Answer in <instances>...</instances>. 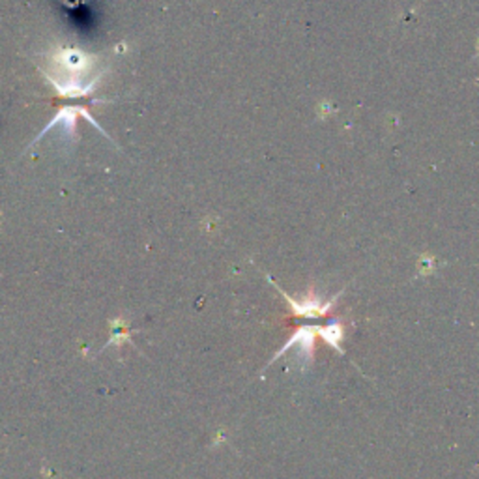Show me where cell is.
Wrapping results in <instances>:
<instances>
[{"mask_svg": "<svg viewBox=\"0 0 479 479\" xmlns=\"http://www.w3.org/2000/svg\"><path fill=\"white\" fill-rule=\"evenodd\" d=\"M315 333H317V326H302L294 335L286 341V344L283 349L279 350L277 354L270 360L268 367L272 365L277 358H281L285 352H289V349L292 346H298V360L300 363L304 365V369L307 367V363L313 360V344H315Z\"/></svg>", "mask_w": 479, "mask_h": 479, "instance_id": "obj_1", "label": "cell"}, {"mask_svg": "<svg viewBox=\"0 0 479 479\" xmlns=\"http://www.w3.org/2000/svg\"><path fill=\"white\" fill-rule=\"evenodd\" d=\"M268 281L272 283L275 289H277L279 292H281V296L291 304V307H292V311L296 313L298 317H304V318H320V317H324L326 313L330 311L331 307H333V304L337 302V298H339V294H337L335 298H331L330 302H326V304H322L320 300H317V298H307L305 302H296V300H292L289 294H286L285 291H281L277 286V283H273V279L272 277H268Z\"/></svg>", "mask_w": 479, "mask_h": 479, "instance_id": "obj_2", "label": "cell"}, {"mask_svg": "<svg viewBox=\"0 0 479 479\" xmlns=\"http://www.w3.org/2000/svg\"><path fill=\"white\" fill-rule=\"evenodd\" d=\"M317 333L320 337H322L326 343L330 344V346H333V349L337 350V354H341L343 356L344 352L343 349H341V344H339V341L343 339V326L339 322H330L328 326H317Z\"/></svg>", "mask_w": 479, "mask_h": 479, "instance_id": "obj_3", "label": "cell"}]
</instances>
